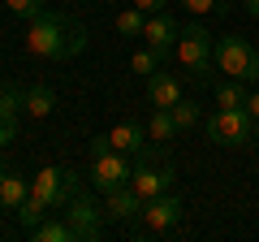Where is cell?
I'll use <instances>...</instances> for the list:
<instances>
[{"mask_svg":"<svg viewBox=\"0 0 259 242\" xmlns=\"http://www.w3.org/2000/svg\"><path fill=\"white\" fill-rule=\"evenodd\" d=\"M22 100H26V87H0V121H5V126H18V117L26 108H22Z\"/></svg>","mask_w":259,"mask_h":242,"instance_id":"17","label":"cell"},{"mask_svg":"<svg viewBox=\"0 0 259 242\" xmlns=\"http://www.w3.org/2000/svg\"><path fill=\"white\" fill-rule=\"evenodd\" d=\"M203 126H207V139H212L216 147H246L250 134L259 130L255 117H250V108H216Z\"/></svg>","mask_w":259,"mask_h":242,"instance_id":"4","label":"cell"},{"mask_svg":"<svg viewBox=\"0 0 259 242\" xmlns=\"http://www.w3.org/2000/svg\"><path fill=\"white\" fill-rule=\"evenodd\" d=\"M173 182H177L173 165H147V160H143V165L130 173V186L139 190L143 199H156V195H164V190H173Z\"/></svg>","mask_w":259,"mask_h":242,"instance_id":"10","label":"cell"},{"mask_svg":"<svg viewBox=\"0 0 259 242\" xmlns=\"http://www.w3.org/2000/svg\"><path fill=\"white\" fill-rule=\"evenodd\" d=\"M177 35H182V22H177L168 9H160V13H147V26H143V39H147V48H156L160 56H173V48H177Z\"/></svg>","mask_w":259,"mask_h":242,"instance_id":"9","label":"cell"},{"mask_svg":"<svg viewBox=\"0 0 259 242\" xmlns=\"http://www.w3.org/2000/svg\"><path fill=\"white\" fill-rule=\"evenodd\" d=\"M182 212H186V208H182V195H177V190H164V195H156V199L143 204V212H139L143 229H139V233L160 238V233H168V229L182 225Z\"/></svg>","mask_w":259,"mask_h":242,"instance_id":"6","label":"cell"},{"mask_svg":"<svg viewBox=\"0 0 259 242\" xmlns=\"http://www.w3.org/2000/svg\"><path fill=\"white\" fill-rule=\"evenodd\" d=\"M130 173H134V165L125 160V151L108 147L100 151V156H91V169H87V177H91L95 190H112V186H125Z\"/></svg>","mask_w":259,"mask_h":242,"instance_id":"7","label":"cell"},{"mask_svg":"<svg viewBox=\"0 0 259 242\" xmlns=\"http://www.w3.org/2000/svg\"><path fill=\"white\" fill-rule=\"evenodd\" d=\"M26 195H30V177L13 173V169H0V208L5 212H18Z\"/></svg>","mask_w":259,"mask_h":242,"instance_id":"14","label":"cell"},{"mask_svg":"<svg viewBox=\"0 0 259 242\" xmlns=\"http://www.w3.org/2000/svg\"><path fill=\"white\" fill-rule=\"evenodd\" d=\"M177 65L194 78V83H207L212 78V65H216V35L203 26V22H186L182 35H177Z\"/></svg>","mask_w":259,"mask_h":242,"instance_id":"2","label":"cell"},{"mask_svg":"<svg viewBox=\"0 0 259 242\" xmlns=\"http://www.w3.org/2000/svg\"><path fill=\"white\" fill-rule=\"evenodd\" d=\"M246 100H250V91L238 78H229V83L216 87V104H221V108H246Z\"/></svg>","mask_w":259,"mask_h":242,"instance_id":"20","label":"cell"},{"mask_svg":"<svg viewBox=\"0 0 259 242\" xmlns=\"http://www.w3.org/2000/svg\"><path fill=\"white\" fill-rule=\"evenodd\" d=\"M246 108H250V117H255V126H259V91H250V100H246Z\"/></svg>","mask_w":259,"mask_h":242,"instance_id":"27","label":"cell"},{"mask_svg":"<svg viewBox=\"0 0 259 242\" xmlns=\"http://www.w3.org/2000/svg\"><path fill=\"white\" fill-rule=\"evenodd\" d=\"M30 238L35 242H74V229H69V221H65V216H56V221H39L35 229H30Z\"/></svg>","mask_w":259,"mask_h":242,"instance_id":"18","label":"cell"},{"mask_svg":"<svg viewBox=\"0 0 259 242\" xmlns=\"http://www.w3.org/2000/svg\"><path fill=\"white\" fill-rule=\"evenodd\" d=\"M13 134H18V126H5V121H0V151L13 143Z\"/></svg>","mask_w":259,"mask_h":242,"instance_id":"26","label":"cell"},{"mask_svg":"<svg viewBox=\"0 0 259 242\" xmlns=\"http://www.w3.org/2000/svg\"><path fill=\"white\" fill-rule=\"evenodd\" d=\"M160 65H164V56H160L156 48H143V52H134V56H130V69H134V74H143V78H151Z\"/></svg>","mask_w":259,"mask_h":242,"instance_id":"22","label":"cell"},{"mask_svg":"<svg viewBox=\"0 0 259 242\" xmlns=\"http://www.w3.org/2000/svg\"><path fill=\"white\" fill-rule=\"evenodd\" d=\"M143 204L147 199L139 195V190L130 186H112V190H104V212L112 216V221H139V212H143Z\"/></svg>","mask_w":259,"mask_h":242,"instance_id":"11","label":"cell"},{"mask_svg":"<svg viewBox=\"0 0 259 242\" xmlns=\"http://www.w3.org/2000/svg\"><path fill=\"white\" fill-rule=\"evenodd\" d=\"M147 134H151V143H160V147H168V143L177 139V121H173V112L168 108H151V117H147Z\"/></svg>","mask_w":259,"mask_h":242,"instance_id":"16","label":"cell"},{"mask_svg":"<svg viewBox=\"0 0 259 242\" xmlns=\"http://www.w3.org/2000/svg\"><path fill=\"white\" fill-rule=\"evenodd\" d=\"M22 108L30 112V117H52V108H56V91L52 87H44V83H30L26 87V100H22Z\"/></svg>","mask_w":259,"mask_h":242,"instance_id":"15","label":"cell"},{"mask_svg":"<svg viewBox=\"0 0 259 242\" xmlns=\"http://www.w3.org/2000/svg\"><path fill=\"white\" fill-rule=\"evenodd\" d=\"M0 169H5V165H0Z\"/></svg>","mask_w":259,"mask_h":242,"instance_id":"28","label":"cell"},{"mask_svg":"<svg viewBox=\"0 0 259 242\" xmlns=\"http://www.w3.org/2000/svg\"><path fill=\"white\" fill-rule=\"evenodd\" d=\"M143 26H147V13L139 5H130V9L117 13V35L121 39H143Z\"/></svg>","mask_w":259,"mask_h":242,"instance_id":"19","label":"cell"},{"mask_svg":"<svg viewBox=\"0 0 259 242\" xmlns=\"http://www.w3.org/2000/svg\"><path fill=\"white\" fill-rule=\"evenodd\" d=\"M216 69L246 87L259 83V48H250V39L242 35H221L216 39Z\"/></svg>","mask_w":259,"mask_h":242,"instance_id":"3","label":"cell"},{"mask_svg":"<svg viewBox=\"0 0 259 242\" xmlns=\"http://www.w3.org/2000/svg\"><path fill=\"white\" fill-rule=\"evenodd\" d=\"M173 121H177V130H194V126H199V121H203V108H199V104L194 100H177L173 108Z\"/></svg>","mask_w":259,"mask_h":242,"instance_id":"21","label":"cell"},{"mask_svg":"<svg viewBox=\"0 0 259 242\" xmlns=\"http://www.w3.org/2000/svg\"><path fill=\"white\" fill-rule=\"evenodd\" d=\"M182 9H190V13H229V0H182Z\"/></svg>","mask_w":259,"mask_h":242,"instance_id":"24","label":"cell"},{"mask_svg":"<svg viewBox=\"0 0 259 242\" xmlns=\"http://www.w3.org/2000/svg\"><path fill=\"white\" fill-rule=\"evenodd\" d=\"M130 5H139L143 13H160V9H168V0H130Z\"/></svg>","mask_w":259,"mask_h":242,"instance_id":"25","label":"cell"},{"mask_svg":"<svg viewBox=\"0 0 259 242\" xmlns=\"http://www.w3.org/2000/svg\"><path fill=\"white\" fill-rule=\"evenodd\" d=\"M61 182H65V169H39L30 177V195L44 199L52 212H61Z\"/></svg>","mask_w":259,"mask_h":242,"instance_id":"13","label":"cell"},{"mask_svg":"<svg viewBox=\"0 0 259 242\" xmlns=\"http://www.w3.org/2000/svg\"><path fill=\"white\" fill-rule=\"evenodd\" d=\"M26 52L39 61H74L87 52V26L65 9H44L26 26Z\"/></svg>","mask_w":259,"mask_h":242,"instance_id":"1","label":"cell"},{"mask_svg":"<svg viewBox=\"0 0 259 242\" xmlns=\"http://www.w3.org/2000/svg\"><path fill=\"white\" fill-rule=\"evenodd\" d=\"M5 5H9V13H18V18H26V22L48 9V0H5Z\"/></svg>","mask_w":259,"mask_h":242,"instance_id":"23","label":"cell"},{"mask_svg":"<svg viewBox=\"0 0 259 242\" xmlns=\"http://www.w3.org/2000/svg\"><path fill=\"white\" fill-rule=\"evenodd\" d=\"M61 216L69 221V229H74V242H100L104 238V208L95 204V195H87V190H78L69 204L61 208Z\"/></svg>","mask_w":259,"mask_h":242,"instance_id":"5","label":"cell"},{"mask_svg":"<svg viewBox=\"0 0 259 242\" xmlns=\"http://www.w3.org/2000/svg\"><path fill=\"white\" fill-rule=\"evenodd\" d=\"M177 100H182V78L156 69V74L147 78V104H151V108H173Z\"/></svg>","mask_w":259,"mask_h":242,"instance_id":"12","label":"cell"},{"mask_svg":"<svg viewBox=\"0 0 259 242\" xmlns=\"http://www.w3.org/2000/svg\"><path fill=\"white\" fill-rule=\"evenodd\" d=\"M108 139H112V147H117V151L134 156L139 165L156 156V147H151V134H147V126H139V121H117V126L108 130Z\"/></svg>","mask_w":259,"mask_h":242,"instance_id":"8","label":"cell"}]
</instances>
